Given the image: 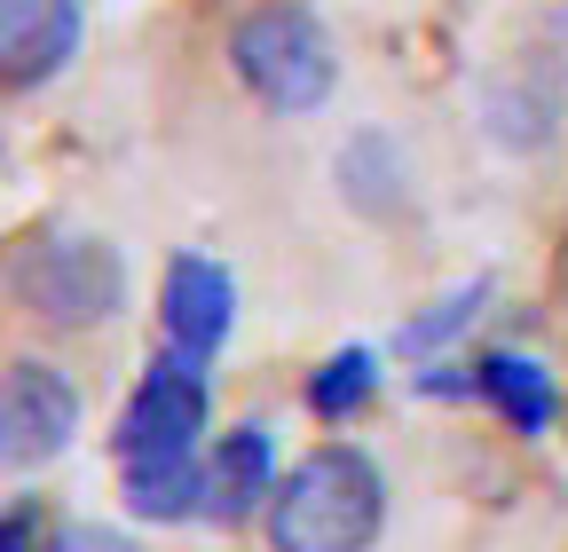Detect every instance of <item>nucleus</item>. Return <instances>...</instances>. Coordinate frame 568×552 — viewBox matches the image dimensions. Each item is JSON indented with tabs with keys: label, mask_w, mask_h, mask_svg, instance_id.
<instances>
[{
	"label": "nucleus",
	"mask_w": 568,
	"mask_h": 552,
	"mask_svg": "<svg viewBox=\"0 0 568 552\" xmlns=\"http://www.w3.org/2000/svg\"><path fill=\"white\" fill-rule=\"evenodd\" d=\"M159 324H166V348H174V356L205 364V356L230 339V324H237V285H230V268L205 260V253H182V260L166 268Z\"/></svg>",
	"instance_id": "nucleus-7"
},
{
	"label": "nucleus",
	"mask_w": 568,
	"mask_h": 552,
	"mask_svg": "<svg viewBox=\"0 0 568 552\" xmlns=\"http://www.w3.org/2000/svg\"><path fill=\"white\" fill-rule=\"evenodd\" d=\"M276 450H268V427H230L222 442L205 450V521H222V529H245L268 513L276 498Z\"/></svg>",
	"instance_id": "nucleus-8"
},
{
	"label": "nucleus",
	"mask_w": 568,
	"mask_h": 552,
	"mask_svg": "<svg viewBox=\"0 0 568 552\" xmlns=\"http://www.w3.org/2000/svg\"><path fill=\"white\" fill-rule=\"evenodd\" d=\"M230 63H237V80L284 111V119H301L332 95L339 80V55H332V32L301 9V0H268V9H253L237 32H230Z\"/></svg>",
	"instance_id": "nucleus-3"
},
{
	"label": "nucleus",
	"mask_w": 568,
	"mask_h": 552,
	"mask_svg": "<svg viewBox=\"0 0 568 552\" xmlns=\"http://www.w3.org/2000/svg\"><path fill=\"white\" fill-rule=\"evenodd\" d=\"M0 552H40V521H32V505L0 513Z\"/></svg>",
	"instance_id": "nucleus-14"
},
{
	"label": "nucleus",
	"mask_w": 568,
	"mask_h": 552,
	"mask_svg": "<svg viewBox=\"0 0 568 552\" xmlns=\"http://www.w3.org/2000/svg\"><path fill=\"white\" fill-rule=\"evenodd\" d=\"M40 552H134V536H119L103 521H63V529H48Z\"/></svg>",
	"instance_id": "nucleus-13"
},
{
	"label": "nucleus",
	"mask_w": 568,
	"mask_h": 552,
	"mask_svg": "<svg viewBox=\"0 0 568 552\" xmlns=\"http://www.w3.org/2000/svg\"><path fill=\"white\" fill-rule=\"evenodd\" d=\"M126 513H142V521H190V513H205V466L197 458L126 466Z\"/></svg>",
	"instance_id": "nucleus-10"
},
{
	"label": "nucleus",
	"mask_w": 568,
	"mask_h": 552,
	"mask_svg": "<svg viewBox=\"0 0 568 552\" xmlns=\"http://www.w3.org/2000/svg\"><path fill=\"white\" fill-rule=\"evenodd\" d=\"M474 308H481V285H474V293H458V300H443L435 316H418V324L403 331V348H410V356H426V348H443L450 331H466V324H474Z\"/></svg>",
	"instance_id": "nucleus-12"
},
{
	"label": "nucleus",
	"mask_w": 568,
	"mask_h": 552,
	"mask_svg": "<svg viewBox=\"0 0 568 552\" xmlns=\"http://www.w3.org/2000/svg\"><path fill=\"white\" fill-rule=\"evenodd\" d=\"M474 395H481L514 435H545V427H552V371L529 364V356H506V348L481 356V364H474Z\"/></svg>",
	"instance_id": "nucleus-9"
},
{
	"label": "nucleus",
	"mask_w": 568,
	"mask_h": 552,
	"mask_svg": "<svg viewBox=\"0 0 568 552\" xmlns=\"http://www.w3.org/2000/svg\"><path fill=\"white\" fill-rule=\"evenodd\" d=\"M205 364L190 356H159L142 371V387L126 395L119 410V458L126 466H166V458H197V435H205Z\"/></svg>",
	"instance_id": "nucleus-4"
},
{
	"label": "nucleus",
	"mask_w": 568,
	"mask_h": 552,
	"mask_svg": "<svg viewBox=\"0 0 568 552\" xmlns=\"http://www.w3.org/2000/svg\"><path fill=\"white\" fill-rule=\"evenodd\" d=\"M308 402H316V419H347V410H364V402H372V356H364V348L332 356V364L316 371Z\"/></svg>",
	"instance_id": "nucleus-11"
},
{
	"label": "nucleus",
	"mask_w": 568,
	"mask_h": 552,
	"mask_svg": "<svg viewBox=\"0 0 568 552\" xmlns=\"http://www.w3.org/2000/svg\"><path fill=\"white\" fill-rule=\"evenodd\" d=\"M379 529H387V473L355 442H324L301 466H284L261 513L268 552H372Z\"/></svg>",
	"instance_id": "nucleus-1"
},
{
	"label": "nucleus",
	"mask_w": 568,
	"mask_h": 552,
	"mask_svg": "<svg viewBox=\"0 0 568 552\" xmlns=\"http://www.w3.org/2000/svg\"><path fill=\"white\" fill-rule=\"evenodd\" d=\"M80 435V387L55 364H9L0 371V473H40Z\"/></svg>",
	"instance_id": "nucleus-5"
},
{
	"label": "nucleus",
	"mask_w": 568,
	"mask_h": 552,
	"mask_svg": "<svg viewBox=\"0 0 568 552\" xmlns=\"http://www.w3.org/2000/svg\"><path fill=\"white\" fill-rule=\"evenodd\" d=\"M9 293L48 331H95V324H111L126 308V260L95 229H48V237H32L17 253Z\"/></svg>",
	"instance_id": "nucleus-2"
},
{
	"label": "nucleus",
	"mask_w": 568,
	"mask_h": 552,
	"mask_svg": "<svg viewBox=\"0 0 568 552\" xmlns=\"http://www.w3.org/2000/svg\"><path fill=\"white\" fill-rule=\"evenodd\" d=\"M80 55V0H0V88L32 95Z\"/></svg>",
	"instance_id": "nucleus-6"
}]
</instances>
